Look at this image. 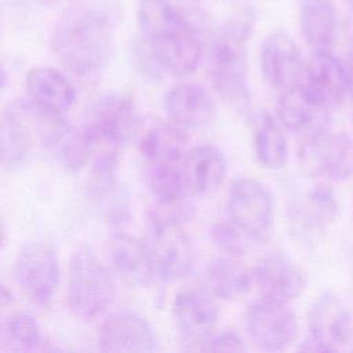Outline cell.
I'll return each instance as SVG.
<instances>
[{
    "mask_svg": "<svg viewBox=\"0 0 353 353\" xmlns=\"http://www.w3.org/2000/svg\"><path fill=\"white\" fill-rule=\"evenodd\" d=\"M1 352L23 353L44 349V339L37 320L26 312L11 314L1 325Z\"/></svg>",
    "mask_w": 353,
    "mask_h": 353,
    "instance_id": "29",
    "label": "cell"
},
{
    "mask_svg": "<svg viewBox=\"0 0 353 353\" xmlns=\"http://www.w3.org/2000/svg\"><path fill=\"white\" fill-rule=\"evenodd\" d=\"M181 168L192 194H208L223 183L228 163L216 146L205 143L189 149Z\"/></svg>",
    "mask_w": 353,
    "mask_h": 353,
    "instance_id": "22",
    "label": "cell"
},
{
    "mask_svg": "<svg viewBox=\"0 0 353 353\" xmlns=\"http://www.w3.org/2000/svg\"><path fill=\"white\" fill-rule=\"evenodd\" d=\"M189 138L185 128L175 123L150 125L139 139V152L146 165L181 164L188 153Z\"/></svg>",
    "mask_w": 353,
    "mask_h": 353,
    "instance_id": "24",
    "label": "cell"
},
{
    "mask_svg": "<svg viewBox=\"0 0 353 353\" xmlns=\"http://www.w3.org/2000/svg\"><path fill=\"white\" fill-rule=\"evenodd\" d=\"M159 341L152 325L141 314L121 310L108 317L98 332L102 352H153Z\"/></svg>",
    "mask_w": 353,
    "mask_h": 353,
    "instance_id": "17",
    "label": "cell"
},
{
    "mask_svg": "<svg viewBox=\"0 0 353 353\" xmlns=\"http://www.w3.org/2000/svg\"><path fill=\"white\" fill-rule=\"evenodd\" d=\"M81 127L94 145L95 156L106 152L119 153L135 137L139 117L131 98L109 92L91 103Z\"/></svg>",
    "mask_w": 353,
    "mask_h": 353,
    "instance_id": "5",
    "label": "cell"
},
{
    "mask_svg": "<svg viewBox=\"0 0 353 353\" xmlns=\"http://www.w3.org/2000/svg\"><path fill=\"white\" fill-rule=\"evenodd\" d=\"M252 30L251 15L228 22L210 48V77L218 97L230 108L247 112L251 91L247 81V41Z\"/></svg>",
    "mask_w": 353,
    "mask_h": 353,
    "instance_id": "3",
    "label": "cell"
},
{
    "mask_svg": "<svg viewBox=\"0 0 353 353\" xmlns=\"http://www.w3.org/2000/svg\"><path fill=\"white\" fill-rule=\"evenodd\" d=\"M146 185L153 196L154 204L170 205L189 201L192 194L181 164L148 165Z\"/></svg>",
    "mask_w": 353,
    "mask_h": 353,
    "instance_id": "28",
    "label": "cell"
},
{
    "mask_svg": "<svg viewBox=\"0 0 353 353\" xmlns=\"http://www.w3.org/2000/svg\"><path fill=\"white\" fill-rule=\"evenodd\" d=\"M298 164L307 176L346 181L353 175V139L330 128L306 137L298 149Z\"/></svg>",
    "mask_w": 353,
    "mask_h": 353,
    "instance_id": "9",
    "label": "cell"
},
{
    "mask_svg": "<svg viewBox=\"0 0 353 353\" xmlns=\"http://www.w3.org/2000/svg\"><path fill=\"white\" fill-rule=\"evenodd\" d=\"M170 120L182 128H204L216 117V103L211 94L197 83H178L163 99Z\"/></svg>",
    "mask_w": 353,
    "mask_h": 353,
    "instance_id": "19",
    "label": "cell"
},
{
    "mask_svg": "<svg viewBox=\"0 0 353 353\" xmlns=\"http://www.w3.org/2000/svg\"><path fill=\"white\" fill-rule=\"evenodd\" d=\"M302 84L327 109L341 106L347 97L343 61L332 50H313L305 66Z\"/></svg>",
    "mask_w": 353,
    "mask_h": 353,
    "instance_id": "16",
    "label": "cell"
},
{
    "mask_svg": "<svg viewBox=\"0 0 353 353\" xmlns=\"http://www.w3.org/2000/svg\"><path fill=\"white\" fill-rule=\"evenodd\" d=\"M352 350H353V347H352Z\"/></svg>",
    "mask_w": 353,
    "mask_h": 353,
    "instance_id": "37",
    "label": "cell"
},
{
    "mask_svg": "<svg viewBox=\"0 0 353 353\" xmlns=\"http://www.w3.org/2000/svg\"><path fill=\"white\" fill-rule=\"evenodd\" d=\"M342 1H343V3H345V4H346V6L353 11V0H342Z\"/></svg>",
    "mask_w": 353,
    "mask_h": 353,
    "instance_id": "35",
    "label": "cell"
},
{
    "mask_svg": "<svg viewBox=\"0 0 353 353\" xmlns=\"http://www.w3.org/2000/svg\"><path fill=\"white\" fill-rule=\"evenodd\" d=\"M117 153L106 152L94 157L87 186L88 200L99 216L113 228H121L131 215V197L120 182Z\"/></svg>",
    "mask_w": 353,
    "mask_h": 353,
    "instance_id": "10",
    "label": "cell"
},
{
    "mask_svg": "<svg viewBox=\"0 0 353 353\" xmlns=\"http://www.w3.org/2000/svg\"><path fill=\"white\" fill-rule=\"evenodd\" d=\"M226 218L254 243L266 241L274 225V199L270 189L254 178L234 179L228 190Z\"/></svg>",
    "mask_w": 353,
    "mask_h": 353,
    "instance_id": "6",
    "label": "cell"
},
{
    "mask_svg": "<svg viewBox=\"0 0 353 353\" xmlns=\"http://www.w3.org/2000/svg\"><path fill=\"white\" fill-rule=\"evenodd\" d=\"M244 328L250 341L258 349L280 352L294 342L298 321L288 305L261 298L247 307Z\"/></svg>",
    "mask_w": 353,
    "mask_h": 353,
    "instance_id": "11",
    "label": "cell"
},
{
    "mask_svg": "<svg viewBox=\"0 0 353 353\" xmlns=\"http://www.w3.org/2000/svg\"><path fill=\"white\" fill-rule=\"evenodd\" d=\"M182 225L150 219L145 244L156 280L167 283L179 280L194 266V247Z\"/></svg>",
    "mask_w": 353,
    "mask_h": 353,
    "instance_id": "7",
    "label": "cell"
},
{
    "mask_svg": "<svg viewBox=\"0 0 353 353\" xmlns=\"http://www.w3.org/2000/svg\"><path fill=\"white\" fill-rule=\"evenodd\" d=\"M254 284L262 299L290 305L305 288L301 268L285 254L272 251L258 259L252 270Z\"/></svg>",
    "mask_w": 353,
    "mask_h": 353,
    "instance_id": "14",
    "label": "cell"
},
{
    "mask_svg": "<svg viewBox=\"0 0 353 353\" xmlns=\"http://www.w3.org/2000/svg\"><path fill=\"white\" fill-rule=\"evenodd\" d=\"M211 239L214 244L229 256H240L248 251L254 243L241 229H239L230 219H222L212 225Z\"/></svg>",
    "mask_w": 353,
    "mask_h": 353,
    "instance_id": "31",
    "label": "cell"
},
{
    "mask_svg": "<svg viewBox=\"0 0 353 353\" xmlns=\"http://www.w3.org/2000/svg\"><path fill=\"white\" fill-rule=\"evenodd\" d=\"M196 349L204 352H243L247 349V346L244 339L237 332L221 331L207 335L197 343Z\"/></svg>",
    "mask_w": 353,
    "mask_h": 353,
    "instance_id": "32",
    "label": "cell"
},
{
    "mask_svg": "<svg viewBox=\"0 0 353 353\" xmlns=\"http://www.w3.org/2000/svg\"><path fill=\"white\" fill-rule=\"evenodd\" d=\"M285 130L269 112H261L254 127V152L258 163L266 170H280L288 160Z\"/></svg>",
    "mask_w": 353,
    "mask_h": 353,
    "instance_id": "27",
    "label": "cell"
},
{
    "mask_svg": "<svg viewBox=\"0 0 353 353\" xmlns=\"http://www.w3.org/2000/svg\"><path fill=\"white\" fill-rule=\"evenodd\" d=\"M190 1H194V3H200V1H204V0H190Z\"/></svg>",
    "mask_w": 353,
    "mask_h": 353,
    "instance_id": "36",
    "label": "cell"
},
{
    "mask_svg": "<svg viewBox=\"0 0 353 353\" xmlns=\"http://www.w3.org/2000/svg\"><path fill=\"white\" fill-rule=\"evenodd\" d=\"M106 255L113 270L124 280L137 285H148L156 280L145 240L114 230L106 241Z\"/></svg>",
    "mask_w": 353,
    "mask_h": 353,
    "instance_id": "21",
    "label": "cell"
},
{
    "mask_svg": "<svg viewBox=\"0 0 353 353\" xmlns=\"http://www.w3.org/2000/svg\"><path fill=\"white\" fill-rule=\"evenodd\" d=\"M172 313L181 336L190 343H199L210 335L219 317L214 295L197 287L181 290L174 296Z\"/></svg>",
    "mask_w": 353,
    "mask_h": 353,
    "instance_id": "18",
    "label": "cell"
},
{
    "mask_svg": "<svg viewBox=\"0 0 353 353\" xmlns=\"http://www.w3.org/2000/svg\"><path fill=\"white\" fill-rule=\"evenodd\" d=\"M14 280L36 306H48L59 287L61 269L54 248L44 241L25 244L14 262Z\"/></svg>",
    "mask_w": 353,
    "mask_h": 353,
    "instance_id": "8",
    "label": "cell"
},
{
    "mask_svg": "<svg viewBox=\"0 0 353 353\" xmlns=\"http://www.w3.org/2000/svg\"><path fill=\"white\" fill-rule=\"evenodd\" d=\"M259 65L268 84L284 91L302 83L306 62L295 40L285 30L276 29L261 44Z\"/></svg>",
    "mask_w": 353,
    "mask_h": 353,
    "instance_id": "13",
    "label": "cell"
},
{
    "mask_svg": "<svg viewBox=\"0 0 353 353\" xmlns=\"http://www.w3.org/2000/svg\"><path fill=\"white\" fill-rule=\"evenodd\" d=\"M298 19L303 39L313 50H332L338 34L334 0H298Z\"/></svg>",
    "mask_w": 353,
    "mask_h": 353,
    "instance_id": "25",
    "label": "cell"
},
{
    "mask_svg": "<svg viewBox=\"0 0 353 353\" xmlns=\"http://www.w3.org/2000/svg\"><path fill=\"white\" fill-rule=\"evenodd\" d=\"M307 331L324 352H338L353 343V316L332 291H324L307 313Z\"/></svg>",
    "mask_w": 353,
    "mask_h": 353,
    "instance_id": "12",
    "label": "cell"
},
{
    "mask_svg": "<svg viewBox=\"0 0 353 353\" xmlns=\"http://www.w3.org/2000/svg\"><path fill=\"white\" fill-rule=\"evenodd\" d=\"M137 23L134 62L143 79L156 83L197 69L203 54L199 29L171 0H137Z\"/></svg>",
    "mask_w": 353,
    "mask_h": 353,
    "instance_id": "1",
    "label": "cell"
},
{
    "mask_svg": "<svg viewBox=\"0 0 353 353\" xmlns=\"http://www.w3.org/2000/svg\"><path fill=\"white\" fill-rule=\"evenodd\" d=\"M303 210V218L307 225L320 229L336 219L339 212V201L331 186L317 183L307 192Z\"/></svg>",
    "mask_w": 353,
    "mask_h": 353,
    "instance_id": "30",
    "label": "cell"
},
{
    "mask_svg": "<svg viewBox=\"0 0 353 353\" xmlns=\"http://www.w3.org/2000/svg\"><path fill=\"white\" fill-rule=\"evenodd\" d=\"M276 114L285 131L302 139L330 128V109L319 103L302 83L280 92Z\"/></svg>",
    "mask_w": 353,
    "mask_h": 353,
    "instance_id": "15",
    "label": "cell"
},
{
    "mask_svg": "<svg viewBox=\"0 0 353 353\" xmlns=\"http://www.w3.org/2000/svg\"><path fill=\"white\" fill-rule=\"evenodd\" d=\"M25 91L29 103L40 112L62 114L76 101L73 83L58 69L37 66L28 72Z\"/></svg>",
    "mask_w": 353,
    "mask_h": 353,
    "instance_id": "20",
    "label": "cell"
},
{
    "mask_svg": "<svg viewBox=\"0 0 353 353\" xmlns=\"http://www.w3.org/2000/svg\"><path fill=\"white\" fill-rule=\"evenodd\" d=\"M346 73V83H347V97L353 101V47L346 54V58L342 59Z\"/></svg>",
    "mask_w": 353,
    "mask_h": 353,
    "instance_id": "33",
    "label": "cell"
},
{
    "mask_svg": "<svg viewBox=\"0 0 353 353\" xmlns=\"http://www.w3.org/2000/svg\"><path fill=\"white\" fill-rule=\"evenodd\" d=\"M208 291L222 301H239L245 296L252 285V274L234 258L214 259L205 270Z\"/></svg>",
    "mask_w": 353,
    "mask_h": 353,
    "instance_id": "26",
    "label": "cell"
},
{
    "mask_svg": "<svg viewBox=\"0 0 353 353\" xmlns=\"http://www.w3.org/2000/svg\"><path fill=\"white\" fill-rule=\"evenodd\" d=\"M39 4H41V6H54V4H57V3H59L61 0H36Z\"/></svg>",
    "mask_w": 353,
    "mask_h": 353,
    "instance_id": "34",
    "label": "cell"
},
{
    "mask_svg": "<svg viewBox=\"0 0 353 353\" xmlns=\"http://www.w3.org/2000/svg\"><path fill=\"white\" fill-rule=\"evenodd\" d=\"M33 108L28 102L15 101L1 117V163L11 170L21 165L32 148L30 124Z\"/></svg>",
    "mask_w": 353,
    "mask_h": 353,
    "instance_id": "23",
    "label": "cell"
},
{
    "mask_svg": "<svg viewBox=\"0 0 353 353\" xmlns=\"http://www.w3.org/2000/svg\"><path fill=\"white\" fill-rule=\"evenodd\" d=\"M113 37V22L105 11L76 8L57 22L50 43L55 58L68 70L90 77L109 62Z\"/></svg>",
    "mask_w": 353,
    "mask_h": 353,
    "instance_id": "2",
    "label": "cell"
},
{
    "mask_svg": "<svg viewBox=\"0 0 353 353\" xmlns=\"http://www.w3.org/2000/svg\"><path fill=\"white\" fill-rule=\"evenodd\" d=\"M116 298L110 270L88 250L76 251L69 262L68 302L73 314L91 321L103 314Z\"/></svg>",
    "mask_w": 353,
    "mask_h": 353,
    "instance_id": "4",
    "label": "cell"
}]
</instances>
